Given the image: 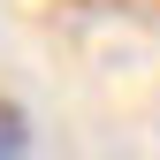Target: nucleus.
Wrapping results in <instances>:
<instances>
[{
    "mask_svg": "<svg viewBox=\"0 0 160 160\" xmlns=\"http://www.w3.org/2000/svg\"><path fill=\"white\" fill-rule=\"evenodd\" d=\"M31 152V114L15 99H0V160H23Z\"/></svg>",
    "mask_w": 160,
    "mask_h": 160,
    "instance_id": "f257e3e1",
    "label": "nucleus"
}]
</instances>
